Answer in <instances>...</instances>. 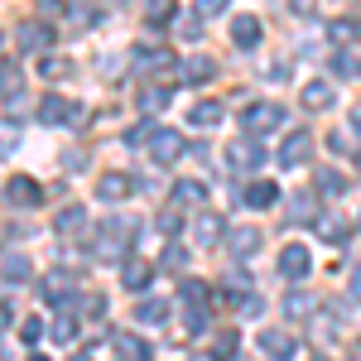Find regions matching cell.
I'll use <instances>...</instances> for the list:
<instances>
[{
    "label": "cell",
    "mask_w": 361,
    "mask_h": 361,
    "mask_svg": "<svg viewBox=\"0 0 361 361\" xmlns=\"http://www.w3.org/2000/svg\"><path fill=\"white\" fill-rule=\"evenodd\" d=\"M357 226H361V217H357Z\"/></svg>",
    "instance_id": "obj_57"
},
{
    "label": "cell",
    "mask_w": 361,
    "mask_h": 361,
    "mask_svg": "<svg viewBox=\"0 0 361 361\" xmlns=\"http://www.w3.org/2000/svg\"><path fill=\"white\" fill-rule=\"evenodd\" d=\"M164 260H169V265H173V270H178V265H183V260H188V250H183V246H178V241H173V246L164 250Z\"/></svg>",
    "instance_id": "obj_45"
},
{
    "label": "cell",
    "mask_w": 361,
    "mask_h": 361,
    "mask_svg": "<svg viewBox=\"0 0 361 361\" xmlns=\"http://www.w3.org/2000/svg\"><path fill=\"white\" fill-rule=\"evenodd\" d=\"M231 44H236V49H255V44H260V20H255V15H236V20H231Z\"/></svg>",
    "instance_id": "obj_10"
},
{
    "label": "cell",
    "mask_w": 361,
    "mask_h": 361,
    "mask_svg": "<svg viewBox=\"0 0 361 361\" xmlns=\"http://www.w3.org/2000/svg\"><path fill=\"white\" fill-rule=\"evenodd\" d=\"M260 352L270 361H294V352H299V342L289 333H279V328H270V333H260Z\"/></svg>",
    "instance_id": "obj_5"
},
{
    "label": "cell",
    "mask_w": 361,
    "mask_h": 361,
    "mask_svg": "<svg viewBox=\"0 0 361 361\" xmlns=\"http://www.w3.org/2000/svg\"><path fill=\"white\" fill-rule=\"evenodd\" d=\"M347 294H352V304H361V265H357V275H352V289Z\"/></svg>",
    "instance_id": "obj_48"
},
{
    "label": "cell",
    "mask_w": 361,
    "mask_h": 361,
    "mask_svg": "<svg viewBox=\"0 0 361 361\" xmlns=\"http://www.w3.org/2000/svg\"><path fill=\"white\" fill-rule=\"evenodd\" d=\"M333 73H337V78H361V58H352V54H333Z\"/></svg>",
    "instance_id": "obj_36"
},
{
    "label": "cell",
    "mask_w": 361,
    "mask_h": 361,
    "mask_svg": "<svg viewBox=\"0 0 361 361\" xmlns=\"http://www.w3.org/2000/svg\"><path fill=\"white\" fill-rule=\"evenodd\" d=\"M308 270H313L308 250L304 246H284V255H279V275H284V279H304Z\"/></svg>",
    "instance_id": "obj_9"
},
{
    "label": "cell",
    "mask_w": 361,
    "mask_h": 361,
    "mask_svg": "<svg viewBox=\"0 0 361 361\" xmlns=\"http://www.w3.org/2000/svg\"><path fill=\"white\" fill-rule=\"evenodd\" d=\"M299 102H304L308 111H328V106H333V87L328 82H308L304 92H299Z\"/></svg>",
    "instance_id": "obj_15"
},
{
    "label": "cell",
    "mask_w": 361,
    "mask_h": 361,
    "mask_svg": "<svg viewBox=\"0 0 361 361\" xmlns=\"http://www.w3.org/2000/svg\"><path fill=\"white\" fill-rule=\"evenodd\" d=\"M284 308H289V318H313V313H318L313 294H289V299H284Z\"/></svg>",
    "instance_id": "obj_30"
},
{
    "label": "cell",
    "mask_w": 361,
    "mask_h": 361,
    "mask_svg": "<svg viewBox=\"0 0 361 361\" xmlns=\"http://www.w3.org/2000/svg\"><path fill=\"white\" fill-rule=\"evenodd\" d=\"M73 284H78V279L68 275V270H49V275H44V294H49L54 304H63V294H73Z\"/></svg>",
    "instance_id": "obj_18"
},
{
    "label": "cell",
    "mask_w": 361,
    "mask_h": 361,
    "mask_svg": "<svg viewBox=\"0 0 361 361\" xmlns=\"http://www.w3.org/2000/svg\"><path fill=\"white\" fill-rule=\"evenodd\" d=\"M68 361H92V357H87V352H73V357H68Z\"/></svg>",
    "instance_id": "obj_51"
},
{
    "label": "cell",
    "mask_w": 361,
    "mask_h": 361,
    "mask_svg": "<svg viewBox=\"0 0 361 361\" xmlns=\"http://www.w3.org/2000/svg\"><path fill=\"white\" fill-rule=\"evenodd\" d=\"M318 236H323L328 246H342V241H347V226L333 222V217H323V222H318Z\"/></svg>",
    "instance_id": "obj_33"
},
{
    "label": "cell",
    "mask_w": 361,
    "mask_h": 361,
    "mask_svg": "<svg viewBox=\"0 0 361 361\" xmlns=\"http://www.w3.org/2000/svg\"><path fill=\"white\" fill-rule=\"evenodd\" d=\"M135 318L145 323V328H159V323L169 318V304H164V299H145V304L135 308Z\"/></svg>",
    "instance_id": "obj_23"
},
{
    "label": "cell",
    "mask_w": 361,
    "mask_h": 361,
    "mask_svg": "<svg viewBox=\"0 0 361 361\" xmlns=\"http://www.w3.org/2000/svg\"><path fill=\"white\" fill-rule=\"evenodd\" d=\"M0 275H5V284H25L34 275V265H29V255H5L0 260Z\"/></svg>",
    "instance_id": "obj_16"
},
{
    "label": "cell",
    "mask_w": 361,
    "mask_h": 361,
    "mask_svg": "<svg viewBox=\"0 0 361 361\" xmlns=\"http://www.w3.org/2000/svg\"><path fill=\"white\" fill-rule=\"evenodd\" d=\"M154 135H159V126H149V121H145V126H135V130L126 135V145H154Z\"/></svg>",
    "instance_id": "obj_39"
},
{
    "label": "cell",
    "mask_w": 361,
    "mask_h": 361,
    "mask_svg": "<svg viewBox=\"0 0 361 361\" xmlns=\"http://www.w3.org/2000/svg\"><path fill=\"white\" fill-rule=\"evenodd\" d=\"M226 250H231L236 260L255 255V250H260V226H231V231H226Z\"/></svg>",
    "instance_id": "obj_6"
},
{
    "label": "cell",
    "mask_w": 361,
    "mask_h": 361,
    "mask_svg": "<svg viewBox=\"0 0 361 361\" xmlns=\"http://www.w3.org/2000/svg\"><path fill=\"white\" fill-rule=\"evenodd\" d=\"M207 328V308H188V333H202Z\"/></svg>",
    "instance_id": "obj_42"
},
{
    "label": "cell",
    "mask_w": 361,
    "mask_h": 361,
    "mask_svg": "<svg viewBox=\"0 0 361 361\" xmlns=\"http://www.w3.org/2000/svg\"><path fill=\"white\" fill-rule=\"evenodd\" d=\"M188 121L193 126H217L222 121V102H197L193 111H188Z\"/></svg>",
    "instance_id": "obj_26"
},
{
    "label": "cell",
    "mask_w": 361,
    "mask_h": 361,
    "mask_svg": "<svg viewBox=\"0 0 361 361\" xmlns=\"http://www.w3.org/2000/svg\"><path fill=\"white\" fill-rule=\"evenodd\" d=\"M111 342H116V352L126 361H154V352L140 342V337H130V333H111Z\"/></svg>",
    "instance_id": "obj_13"
},
{
    "label": "cell",
    "mask_w": 361,
    "mask_h": 361,
    "mask_svg": "<svg viewBox=\"0 0 361 361\" xmlns=\"http://www.w3.org/2000/svg\"><path fill=\"white\" fill-rule=\"evenodd\" d=\"M145 10H149V20H164V15H169V0H149Z\"/></svg>",
    "instance_id": "obj_46"
},
{
    "label": "cell",
    "mask_w": 361,
    "mask_h": 361,
    "mask_svg": "<svg viewBox=\"0 0 361 361\" xmlns=\"http://www.w3.org/2000/svg\"><path fill=\"white\" fill-rule=\"evenodd\" d=\"M226 164L241 169V173H255V169L265 164V145H255V135H241L226 145Z\"/></svg>",
    "instance_id": "obj_1"
},
{
    "label": "cell",
    "mask_w": 361,
    "mask_h": 361,
    "mask_svg": "<svg viewBox=\"0 0 361 361\" xmlns=\"http://www.w3.org/2000/svg\"><path fill=\"white\" fill-rule=\"evenodd\" d=\"M20 44H25L29 54H44V49L54 44V29H44V25H25V29H20Z\"/></svg>",
    "instance_id": "obj_20"
},
{
    "label": "cell",
    "mask_w": 361,
    "mask_h": 361,
    "mask_svg": "<svg viewBox=\"0 0 361 361\" xmlns=\"http://www.w3.org/2000/svg\"><path fill=\"white\" fill-rule=\"evenodd\" d=\"M0 92H5V97L20 92V68H15V63H0Z\"/></svg>",
    "instance_id": "obj_38"
},
{
    "label": "cell",
    "mask_w": 361,
    "mask_h": 361,
    "mask_svg": "<svg viewBox=\"0 0 361 361\" xmlns=\"http://www.w3.org/2000/svg\"><path fill=\"white\" fill-rule=\"evenodd\" d=\"M5 197H10L15 207H39V202H44V188H39L34 178H25V173H15V178L5 183Z\"/></svg>",
    "instance_id": "obj_4"
},
{
    "label": "cell",
    "mask_w": 361,
    "mask_h": 361,
    "mask_svg": "<svg viewBox=\"0 0 361 361\" xmlns=\"http://www.w3.org/2000/svg\"><path fill=\"white\" fill-rule=\"evenodd\" d=\"M20 342H25V347H39V342H44V323H39V318H25V323H20Z\"/></svg>",
    "instance_id": "obj_37"
},
{
    "label": "cell",
    "mask_w": 361,
    "mask_h": 361,
    "mask_svg": "<svg viewBox=\"0 0 361 361\" xmlns=\"http://www.w3.org/2000/svg\"><path fill=\"white\" fill-rule=\"evenodd\" d=\"M241 121H246V130L255 135H265V130H275V126H284V106H275V102H255V106H246L241 111Z\"/></svg>",
    "instance_id": "obj_3"
},
{
    "label": "cell",
    "mask_w": 361,
    "mask_h": 361,
    "mask_svg": "<svg viewBox=\"0 0 361 361\" xmlns=\"http://www.w3.org/2000/svg\"><path fill=\"white\" fill-rule=\"evenodd\" d=\"M188 308H207V284L202 279H183V294H178Z\"/></svg>",
    "instance_id": "obj_29"
},
{
    "label": "cell",
    "mask_w": 361,
    "mask_h": 361,
    "mask_svg": "<svg viewBox=\"0 0 361 361\" xmlns=\"http://www.w3.org/2000/svg\"><path fill=\"white\" fill-rule=\"evenodd\" d=\"M231 0H197V15H222Z\"/></svg>",
    "instance_id": "obj_44"
},
{
    "label": "cell",
    "mask_w": 361,
    "mask_h": 361,
    "mask_svg": "<svg viewBox=\"0 0 361 361\" xmlns=\"http://www.w3.org/2000/svg\"><path fill=\"white\" fill-rule=\"evenodd\" d=\"M212 73H217V63L212 58H188L183 68H178V78L188 87H202V82H212Z\"/></svg>",
    "instance_id": "obj_12"
},
{
    "label": "cell",
    "mask_w": 361,
    "mask_h": 361,
    "mask_svg": "<svg viewBox=\"0 0 361 361\" xmlns=\"http://www.w3.org/2000/svg\"><path fill=\"white\" fill-rule=\"evenodd\" d=\"M39 121H49V126H82L87 111L78 102H63V97H44L39 102Z\"/></svg>",
    "instance_id": "obj_2"
},
{
    "label": "cell",
    "mask_w": 361,
    "mask_h": 361,
    "mask_svg": "<svg viewBox=\"0 0 361 361\" xmlns=\"http://www.w3.org/2000/svg\"><path fill=\"white\" fill-rule=\"evenodd\" d=\"M135 63L145 68V73H159V68H173V54H169V49H145V44H140Z\"/></svg>",
    "instance_id": "obj_19"
},
{
    "label": "cell",
    "mask_w": 361,
    "mask_h": 361,
    "mask_svg": "<svg viewBox=\"0 0 361 361\" xmlns=\"http://www.w3.org/2000/svg\"><path fill=\"white\" fill-rule=\"evenodd\" d=\"M73 337H78V318H73V313H58V318H54V342L68 347Z\"/></svg>",
    "instance_id": "obj_31"
},
{
    "label": "cell",
    "mask_w": 361,
    "mask_h": 361,
    "mask_svg": "<svg viewBox=\"0 0 361 361\" xmlns=\"http://www.w3.org/2000/svg\"><path fill=\"white\" fill-rule=\"evenodd\" d=\"M207 202V188L193 183V178H183V183H173V207H202Z\"/></svg>",
    "instance_id": "obj_14"
},
{
    "label": "cell",
    "mask_w": 361,
    "mask_h": 361,
    "mask_svg": "<svg viewBox=\"0 0 361 361\" xmlns=\"http://www.w3.org/2000/svg\"><path fill=\"white\" fill-rule=\"evenodd\" d=\"M313 217H318V197L299 193V197H294V222H313Z\"/></svg>",
    "instance_id": "obj_32"
},
{
    "label": "cell",
    "mask_w": 361,
    "mask_h": 361,
    "mask_svg": "<svg viewBox=\"0 0 361 361\" xmlns=\"http://www.w3.org/2000/svg\"><path fill=\"white\" fill-rule=\"evenodd\" d=\"M188 361H217V357H202V352H197V357H188Z\"/></svg>",
    "instance_id": "obj_53"
},
{
    "label": "cell",
    "mask_w": 361,
    "mask_h": 361,
    "mask_svg": "<svg viewBox=\"0 0 361 361\" xmlns=\"http://www.w3.org/2000/svg\"><path fill=\"white\" fill-rule=\"evenodd\" d=\"M149 279H154V265H145V260H126V289H149Z\"/></svg>",
    "instance_id": "obj_24"
},
{
    "label": "cell",
    "mask_w": 361,
    "mask_h": 361,
    "mask_svg": "<svg viewBox=\"0 0 361 361\" xmlns=\"http://www.w3.org/2000/svg\"><path fill=\"white\" fill-rule=\"evenodd\" d=\"M63 169H68V173H78V169H87V154H82V149H73V154H63Z\"/></svg>",
    "instance_id": "obj_43"
},
{
    "label": "cell",
    "mask_w": 361,
    "mask_h": 361,
    "mask_svg": "<svg viewBox=\"0 0 361 361\" xmlns=\"http://www.w3.org/2000/svg\"><path fill=\"white\" fill-rule=\"evenodd\" d=\"M308 149H313V140H308V130H294V135L279 145V164L284 169H299L308 159Z\"/></svg>",
    "instance_id": "obj_8"
},
{
    "label": "cell",
    "mask_w": 361,
    "mask_h": 361,
    "mask_svg": "<svg viewBox=\"0 0 361 361\" xmlns=\"http://www.w3.org/2000/svg\"><path fill=\"white\" fill-rule=\"evenodd\" d=\"M178 154H183V135H178V130H159L154 145H149V159H154V164H173Z\"/></svg>",
    "instance_id": "obj_7"
},
{
    "label": "cell",
    "mask_w": 361,
    "mask_h": 361,
    "mask_svg": "<svg viewBox=\"0 0 361 361\" xmlns=\"http://www.w3.org/2000/svg\"><path fill=\"white\" fill-rule=\"evenodd\" d=\"M318 193H323V197H342V193H347V178L333 173V169H323V173H318Z\"/></svg>",
    "instance_id": "obj_28"
},
{
    "label": "cell",
    "mask_w": 361,
    "mask_h": 361,
    "mask_svg": "<svg viewBox=\"0 0 361 361\" xmlns=\"http://www.w3.org/2000/svg\"><path fill=\"white\" fill-rule=\"evenodd\" d=\"M313 361H328V357H313Z\"/></svg>",
    "instance_id": "obj_56"
},
{
    "label": "cell",
    "mask_w": 361,
    "mask_h": 361,
    "mask_svg": "<svg viewBox=\"0 0 361 361\" xmlns=\"http://www.w3.org/2000/svg\"><path fill=\"white\" fill-rule=\"evenodd\" d=\"M212 357H217V361H231V357H236V333H222V337H217Z\"/></svg>",
    "instance_id": "obj_40"
},
{
    "label": "cell",
    "mask_w": 361,
    "mask_h": 361,
    "mask_svg": "<svg viewBox=\"0 0 361 361\" xmlns=\"http://www.w3.org/2000/svg\"><path fill=\"white\" fill-rule=\"evenodd\" d=\"M29 361H49V357H29Z\"/></svg>",
    "instance_id": "obj_54"
},
{
    "label": "cell",
    "mask_w": 361,
    "mask_h": 361,
    "mask_svg": "<svg viewBox=\"0 0 361 361\" xmlns=\"http://www.w3.org/2000/svg\"><path fill=\"white\" fill-rule=\"evenodd\" d=\"M39 73L54 82V78H63V73H68V63H63V58H44V63H39Z\"/></svg>",
    "instance_id": "obj_41"
},
{
    "label": "cell",
    "mask_w": 361,
    "mask_h": 361,
    "mask_svg": "<svg viewBox=\"0 0 361 361\" xmlns=\"http://www.w3.org/2000/svg\"><path fill=\"white\" fill-rule=\"evenodd\" d=\"M289 5H294V10H313V0H289Z\"/></svg>",
    "instance_id": "obj_50"
},
{
    "label": "cell",
    "mask_w": 361,
    "mask_h": 361,
    "mask_svg": "<svg viewBox=\"0 0 361 361\" xmlns=\"http://www.w3.org/2000/svg\"><path fill=\"white\" fill-rule=\"evenodd\" d=\"M130 193H135V183H130L126 173H106V178L97 183V197H102V202H126Z\"/></svg>",
    "instance_id": "obj_11"
},
{
    "label": "cell",
    "mask_w": 361,
    "mask_h": 361,
    "mask_svg": "<svg viewBox=\"0 0 361 361\" xmlns=\"http://www.w3.org/2000/svg\"><path fill=\"white\" fill-rule=\"evenodd\" d=\"M333 44H361V20H333Z\"/></svg>",
    "instance_id": "obj_25"
},
{
    "label": "cell",
    "mask_w": 361,
    "mask_h": 361,
    "mask_svg": "<svg viewBox=\"0 0 361 361\" xmlns=\"http://www.w3.org/2000/svg\"><path fill=\"white\" fill-rule=\"evenodd\" d=\"M275 197H279V188L270 183V178H255V183L246 188V202H250V207H275Z\"/></svg>",
    "instance_id": "obj_22"
},
{
    "label": "cell",
    "mask_w": 361,
    "mask_h": 361,
    "mask_svg": "<svg viewBox=\"0 0 361 361\" xmlns=\"http://www.w3.org/2000/svg\"><path fill=\"white\" fill-rule=\"evenodd\" d=\"M82 222H87V212L82 207H78V202H68V207H63V212H58V236H78V231H82Z\"/></svg>",
    "instance_id": "obj_21"
},
{
    "label": "cell",
    "mask_w": 361,
    "mask_h": 361,
    "mask_svg": "<svg viewBox=\"0 0 361 361\" xmlns=\"http://www.w3.org/2000/svg\"><path fill=\"white\" fill-rule=\"evenodd\" d=\"M193 241H197V246H217V241H226V231L217 226V217H207V212H202V217L193 222Z\"/></svg>",
    "instance_id": "obj_17"
},
{
    "label": "cell",
    "mask_w": 361,
    "mask_h": 361,
    "mask_svg": "<svg viewBox=\"0 0 361 361\" xmlns=\"http://www.w3.org/2000/svg\"><path fill=\"white\" fill-rule=\"evenodd\" d=\"M352 361H361V342H357V347H352Z\"/></svg>",
    "instance_id": "obj_52"
},
{
    "label": "cell",
    "mask_w": 361,
    "mask_h": 361,
    "mask_svg": "<svg viewBox=\"0 0 361 361\" xmlns=\"http://www.w3.org/2000/svg\"><path fill=\"white\" fill-rule=\"evenodd\" d=\"M352 130L361 135V106H352Z\"/></svg>",
    "instance_id": "obj_49"
},
{
    "label": "cell",
    "mask_w": 361,
    "mask_h": 361,
    "mask_svg": "<svg viewBox=\"0 0 361 361\" xmlns=\"http://www.w3.org/2000/svg\"><path fill=\"white\" fill-rule=\"evenodd\" d=\"M0 323H5V308H0Z\"/></svg>",
    "instance_id": "obj_55"
},
{
    "label": "cell",
    "mask_w": 361,
    "mask_h": 361,
    "mask_svg": "<svg viewBox=\"0 0 361 361\" xmlns=\"http://www.w3.org/2000/svg\"><path fill=\"white\" fill-rule=\"evenodd\" d=\"M159 231H169V236H173V231H178V212H164V217H159Z\"/></svg>",
    "instance_id": "obj_47"
},
{
    "label": "cell",
    "mask_w": 361,
    "mask_h": 361,
    "mask_svg": "<svg viewBox=\"0 0 361 361\" xmlns=\"http://www.w3.org/2000/svg\"><path fill=\"white\" fill-rule=\"evenodd\" d=\"M173 34H178V39H188V44H193V39H202L197 15H178V20H173Z\"/></svg>",
    "instance_id": "obj_34"
},
{
    "label": "cell",
    "mask_w": 361,
    "mask_h": 361,
    "mask_svg": "<svg viewBox=\"0 0 361 361\" xmlns=\"http://www.w3.org/2000/svg\"><path fill=\"white\" fill-rule=\"evenodd\" d=\"M15 145H20V126H15V121H5V126H0V159H10V154H15Z\"/></svg>",
    "instance_id": "obj_35"
},
{
    "label": "cell",
    "mask_w": 361,
    "mask_h": 361,
    "mask_svg": "<svg viewBox=\"0 0 361 361\" xmlns=\"http://www.w3.org/2000/svg\"><path fill=\"white\" fill-rule=\"evenodd\" d=\"M169 97H173L169 87H145V92H140V111H164Z\"/></svg>",
    "instance_id": "obj_27"
}]
</instances>
